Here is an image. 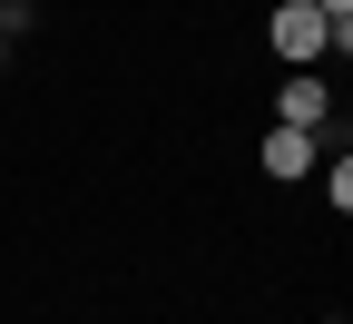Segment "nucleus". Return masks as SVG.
Returning <instances> with one entry per match:
<instances>
[{
	"mask_svg": "<svg viewBox=\"0 0 353 324\" xmlns=\"http://www.w3.org/2000/svg\"><path fill=\"white\" fill-rule=\"evenodd\" d=\"M265 39H275V59H294V69H314V59L334 50V39H324V10H314V0H285L275 20H265Z\"/></svg>",
	"mask_w": 353,
	"mask_h": 324,
	"instance_id": "nucleus-1",
	"label": "nucleus"
},
{
	"mask_svg": "<svg viewBox=\"0 0 353 324\" xmlns=\"http://www.w3.org/2000/svg\"><path fill=\"white\" fill-rule=\"evenodd\" d=\"M255 158H265V177H314L324 137H314V128H285V118H275V128H265V148H255Z\"/></svg>",
	"mask_w": 353,
	"mask_h": 324,
	"instance_id": "nucleus-2",
	"label": "nucleus"
},
{
	"mask_svg": "<svg viewBox=\"0 0 353 324\" xmlns=\"http://www.w3.org/2000/svg\"><path fill=\"white\" fill-rule=\"evenodd\" d=\"M275 118H285V128H314V137H324V118H334V88H324V79H285Z\"/></svg>",
	"mask_w": 353,
	"mask_h": 324,
	"instance_id": "nucleus-3",
	"label": "nucleus"
},
{
	"mask_svg": "<svg viewBox=\"0 0 353 324\" xmlns=\"http://www.w3.org/2000/svg\"><path fill=\"white\" fill-rule=\"evenodd\" d=\"M314 10H324V39L343 50V39H353V0H314Z\"/></svg>",
	"mask_w": 353,
	"mask_h": 324,
	"instance_id": "nucleus-4",
	"label": "nucleus"
}]
</instances>
